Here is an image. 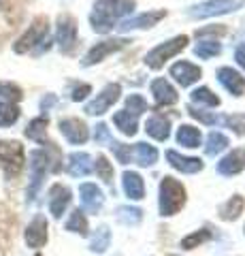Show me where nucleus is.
<instances>
[{
    "label": "nucleus",
    "mask_w": 245,
    "mask_h": 256,
    "mask_svg": "<svg viewBox=\"0 0 245 256\" xmlns=\"http://www.w3.org/2000/svg\"><path fill=\"white\" fill-rule=\"evenodd\" d=\"M152 94H154V100H156L158 107H171L179 100L177 90L162 77H158L152 82Z\"/></svg>",
    "instance_id": "nucleus-14"
},
{
    "label": "nucleus",
    "mask_w": 245,
    "mask_h": 256,
    "mask_svg": "<svg viewBox=\"0 0 245 256\" xmlns=\"http://www.w3.org/2000/svg\"><path fill=\"white\" fill-rule=\"evenodd\" d=\"M36 256H41V254H36Z\"/></svg>",
    "instance_id": "nucleus-48"
},
{
    "label": "nucleus",
    "mask_w": 245,
    "mask_h": 256,
    "mask_svg": "<svg viewBox=\"0 0 245 256\" xmlns=\"http://www.w3.org/2000/svg\"><path fill=\"white\" fill-rule=\"evenodd\" d=\"M111 150L115 152V156H117V160H120L122 164H128L130 162V146H124V143L113 141L111 143Z\"/></svg>",
    "instance_id": "nucleus-42"
},
{
    "label": "nucleus",
    "mask_w": 245,
    "mask_h": 256,
    "mask_svg": "<svg viewBox=\"0 0 245 256\" xmlns=\"http://www.w3.org/2000/svg\"><path fill=\"white\" fill-rule=\"evenodd\" d=\"M243 207H245V198L241 194H235L220 207V216H222V220H237L241 216Z\"/></svg>",
    "instance_id": "nucleus-28"
},
{
    "label": "nucleus",
    "mask_w": 245,
    "mask_h": 256,
    "mask_svg": "<svg viewBox=\"0 0 245 256\" xmlns=\"http://www.w3.org/2000/svg\"><path fill=\"white\" fill-rule=\"evenodd\" d=\"M134 0H98L92 6L90 13V24L92 30L98 34H107L115 28V24L120 22L124 15L134 11Z\"/></svg>",
    "instance_id": "nucleus-1"
},
{
    "label": "nucleus",
    "mask_w": 245,
    "mask_h": 256,
    "mask_svg": "<svg viewBox=\"0 0 245 256\" xmlns=\"http://www.w3.org/2000/svg\"><path fill=\"white\" fill-rule=\"evenodd\" d=\"M96 173H98V178L105 182V184H111L113 182V166H111V162L105 158V156H98L96 158Z\"/></svg>",
    "instance_id": "nucleus-41"
},
{
    "label": "nucleus",
    "mask_w": 245,
    "mask_h": 256,
    "mask_svg": "<svg viewBox=\"0 0 245 256\" xmlns=\"http://www.w3.org/2000/svg\"><path fill=\"white\" fill-rule=\"evenodd\" d=\"M45 242H47V220H45V216L38 214L26 228V244L30 248H41L45 246Z\"/></svg>",
    "instance_id": "nucleus-19"
},
{
    "label": "nucleus",
    "mask_w": 245,
    "mask_h": 256,
    "mask_svg": "<svg viewBox=\"0 0 245 256\" xmlns=\"http://www.w3.org/2000/svg\"><path fill=\"white\" fill-rule=\"evenodd\" d=\"M122 186H124V192L126 196L132 198V201H141L145 196V184H143V178L134 171H126L124 178H122Z\"/></svg>",
    "instance_id": "nucleus-22"
},
{
    "label": "nucleus",
    "mask_w": 245,
    "mask_h": 256,
    "mask_svg": "<svg viewBox=\"0 0 245 256\" xmlns=\"http://www.w3.org/2000/svg\"><path fill=\"white\" fill-rule=\"evenodd\" d=\"M201 75H203V70L196 66V64L188 62V60H181V62L171 66V77H175V82L181 88H188V86L196 84L201 79Z\"/></svg>",
    "instance_id": "nucleus-13"
},
{
    "label": "nucleus",
    "mask_w": 245,
    "mask_h": 256,
    "mask_svg": "<svg viewBox=\"0 0 245 256\" xmlns=\"http://www.w3.org/2000/svg\"><path fill=\"white\" fill-rule=\"evenodd\" d=\"M53 102H56V96H53V94L45 96V98L41 100V109H43V111H47V109H49V107L53 105Z\"/></svg>",
    "instance_id": "nucleus-47"
},
{
    "label": "nucleus",
    "mask_w": 245,
    "mask_h": 256,
    "mask_svg": "<svg viewBox=\"0 0 245 256\" xmlns=\"http://www.w3.org/2000/svg\"><path fill=\"white\" fill-rule=\"evenodd\" d=\"M19 118L17 102H0V128L13 126Z\"/></svg>",
    "instance_id": "nucleus-32"
},
{
    "label": "nucleus",
    "mask_w": 245,
    "mask_h": 256,
    "mask_svg": "<svg viewBox=\"0 0 245 256\" xmlns=\"http://www.w3.org/2000/svg\"><path fill=\"white\" fill-rule=\"evenodd\" d=\"M117 220L126 226H137V224L143 220V212L139 207H130V205H122L117 207Z\"/></svg>",
    "instance_id": "nucleus-29"
},
{
    "label": "nucleus",
    "mask_w": 245,
    "mask_h": 256,
    "mask_svg": "<svg viewBox=\"0 0 245 256\" xmlns=\"http://www.w3.org/2000/svg\"><path fill=\"white\" fill-rule=\"evenodd\" d=\"M167 18V11L160 9V11H149V13H141L137 18H130V20H124L120 26L122 32H128V30H137V28H152L156 26L160 20Z\"/></svg>",
    "instance_id": "nucleus-16"
},
{
    "label": "nucleus",
    "mask_w": 245,
    "mask_h": 256,
    "mask_svg": "<svg viewBox=\"0 0 245 256\" xmlns=\"http://www.w3.org/2000/svg\"><path fill=\"white\" fill-rule=\"evenodd\" d=\"M145 130H147L149 137H154L158 141H167L169 134H171V124L164 116H152L145 122Z\"/></svg>",
    "instance_id": "nucleus-24"
},
{
    "label": "nucleus",
    "mask_w": 245,
    "mask_h": 256,
    "mask_svg": "<svg viewBox=\"0 0 245 256\" xmlns=\"http://www.w3.org/2000/svg\"><path fill=\"white\" fill-rule=\"evenodd\" d=\"M26 0H0V45L9 38L23 18Z\"/></svg>",
    "instance_id": "nucleus-5"
},
{
    "label": "nucleus",
    "mask_w": 245,
    "mask_h": 256,
    "mask_svg": "<svg viewBox=\"0 0 245 256\" xmlns=\"http://www.w3.org/2000/svg\"><path fill=\"white\" fill-rule=\"evenodd\" d=\"M113 124L120 128V130L126 134V137H134L137 134V116L128 114V111H117L113 116Z\"/></svg>",
    "instance_id": "nucleus-27"
},
{
    "label": "nucleus",
    "mask_w": 245,
    "mask_h": 256,
    "mask_svg": "<svg viewBox=\"0 0 245 256\" xmlns=\"http://www.w3.org/2000/svg\"><path fill=\"white\" fill-rule=\"evenodd\" d=\"M122 94V86L120 84H109L102 88V92L96 96L94 100H90L88 105H85V114L88 116H102L105 111H109L113 107V102H117Z\"/></svg>",
    "instance_id": "nucleus-9"
},
{
    "label": "nucleus",
    "mask_w": 245,
    "mask_h": 256,
    "mask_svg": "<svg viewBox=\"0 0 245 256\" xmlns=\"http://www.w3.org/2000/svg\"><path fill=\"white\" fill-rule=\"evenodd\" d=\"M218 82L222 84L233 96H243L245 92V77L233 66H222L218 70Z\"/></svg>",
    "instance_id": "nucleus-15"
},
{
    "label": "nucleus",
    "mask_w": 245,
    "mask_h": 256,
    "mask_svg": "<svg viewBox=\"0 0 245 256\" xmlns=\"http://www.w3.org/2000/svg\"><path fill=\"white\" fill-rule=\"evenodd\" d=\"M235 60H237V64L245 70V43H239L237 45V50H235Z\"/></svg>",
    "instance_id": "nucleus-46"
},
{
    "label": "nucleus",
    "mask_w": 245,
    "mask_h": 256,
    "mask_svg": "<svg viewBox=\"0 0 245 256\" xmlns=\"http://www.w3.org/2000/svg\"><path fill=\"white\" fill-rule=\"evenodd\" d=\"M45 150H34L30 154V188H28V203L34 201L38 188L45 180L47 169L51 166V156H49V143H45Z\"/></svg>",
    "instance_id": "nucleus-4"
},
{
    "label": "nucleus",
    "mask_w": 245,
    "mask_h": 256,
    "mask_svg": "<svg viewBox=\"0 0 245 256\" xmlns=\"http://www.w3.org/2000/svg\"><path fill=\"white\" fill-rule=\"evenodd\" d=\"M207 239H211V233L207 228H203V230H199V233L188 235L184 242H181V248H184V250H194V248H199L203 242H207Z\"/></svg>",
    "instance_id": "nucleus-39"
},
{
    "label": "nucleus",
    "mask_w": 245,
    "mask_h": 256,
    "mask_svg": "<svg viewBox=\"0 0 245 256\" xmlns=\"http://www.w3.org/2000/svg\"><path fill=\"white\" fill-rule=\"evenodd\" d=\"M220 124L228 126L231 130H235L237 134L245 137V114H235V116H222L220 118Z\"/></svg>",
    "instance_id": "nucleus-37"
},
{
    "label": "nucleus",
    "mask_w": 245,
    "mask_h": 256,
    "mask_svg": "<svg viewBox=\"0 0 245 256\" xmlns=\"http://www.w3.org/2000/svg\"><path fill=\"white\" fill-rule=\"evenodd\" d=\"M226 32L224 26H211V28H201L196 30V36H207V34H216V36H222Z\"/></svg>",
    "instance_id": "nucleus-45"
},
{
    "label": "nucleus",
    "mask_w": 245,
    "mask_h": 256,
    "mask_svg": "<svg viewBox=\"0 0 245 256\" xmlns=\"http://www.w3.org/2000/svg\"><path fill=\"white\" fill-rule=\"evenodd\" d=\"M21 100V90L15 84H0V102H17Z\"/></svg>",
    "instance_id": "nucleus-38"
},
{
    "label": "nucleus",
    "mask_w": 245,
    "mask_h": 256,
    "mask_svg": "<svg viewBox=\"0 0 245 256\" xmlns=\"http://www.w3.org/2000/svg\"><path fill=\"white\" fill-rule=\"evenodd\" d=\"M190 98L196 105H205V107H218L220 105V96L213 94L209 88H196V90L190 94Z\"/></svg>",
    "instance_id": "nucleus-31"
},
{
    "label": "nucleus",
    "mask_w": 245,
    "mask_h": 256,
    "mask_svg": "<svg viewBox=\"0 0 245 256\" xmlns=\"http://www.w3.org/2000/svg\"><path fill=\"white\" fill-rule=\"evenodd\" d=\"M47 34H49V22H47L45 15H38L32 20V24L28 26V30L13 43V52L15 54H28V52H36L45 41Z\"/></svg>",
    "instance_id": "nucleus-2"
},
{
    "label": "nucleus",
    "mask_w": 245,
    "mask_h": 256,
    "mask_svg": "<svg viewBox=\"0 0 245 256\" xmlns=\"http://www.w3.org/2000/svg\"><path fill=\"white\" fill-rule=\"evenodd\" d=\"M70 203V190L62 184H56L49 190V212L53 218H62V214L66 212V207Z\"/></svg>",
    "instance_id": "nucleus-18"
},
{
    "label": "nucleus",
    "mask_w": 245,
    "mask_h": 256,
    "mask_svg": "<svg viewBox=\"0 0 245 256\" xmlns=\"http://www.w3.org/2000/svg\"><path fill=\"white\" fill-rule=\"evenodd\" d=\"M90 92H92V88H90L88 84H75V86H73V90H70V100L79 102V100H83Z\"/></svg>",
    "instance_id": "nucleus-44"
},
{
    "label": "nucleus",
    "mask_w": 245,
    "mask_h": 256,
    "mask_svg": "<svg viewBox=\"0 0 245 256\" xmlns=\"http://www.w3.org/2000/svg\"><path fill=\"white\" fill-rule=\"evenodd\" d=\"M126 43H128L126 38H109V41H100V43H96L88 54L83 56L81 64H83V66H94V64H98V62L105 60L107 56L120 52Z\"/></svg>",
    "instance_id": "nucleus-11"
},
{
    "label": "nucleus",
    "mask_w": 245,
    "mask_h": 256,
    "mask_svg": "<svg viewBox=\"0 0 245 256\" xmlns=\"http://www.w3.org/2000/svg\"><path fill=\"white\" fill-rule=\"evenodd\" d=\"M245 4V0H207L190 9V18L194 20H207V18H216V15H226L233 13L237 9H241Z\"/></svg>",
    "instance_id": "nucleus-8"
},
{
    "label": "nucleus",
    "mask_w": 245,
    "mask_h": 256,
    "mask_svg": "<svg viewBox=\"0 0 245 256\" xmlns=\"http://www.w3.org/2000/svg\"><path fill=\"white\" fill-rule=\"evenodd\" d=\"M94 141L96 143H109V146L113 143V137H111V132H109L107 124H96V128H94Z\"/></svg>",
    "instance_id": "nucleus-43"
},
{
    "label": "nucleus",
    "mask_w": 245,
    "mask_h": 256,
    "mask_svg": "<svg viewBox=\"0 0 245 256\" xmlns=\"http://www.w3.org/2000/svg\"><path fill=\"white\" fill-rule=\"evenodd\" d=\"M167 160L173 169H177L181 173H199L203 171V160L201 158H190V156H181L179 152L169 150L167 152Z\"/></svg>",
    "instance_id": "nucleus-21"
},
{
    "label": "nucleus",
    "mask_w": 245,
    "mask_h": 256,
    "mask_svg": "<svg viewBox=\"0 0 245 256\" xmlns=\"http://www.w3.org/2000/svg\"><path fill=\"white\" fill-rule=\"evenodd\" d=\"M47 124H49V120L45 116L34 118L32 122L26 126V137L36 143H47Z\"/></svg>",
    "instance_id": "nucleus-26"
},
{
    "label": "nucleus",
    "mask_w": 245,
    "mask_h": 256,
    "mask_svg": "<svg viewBox=\"0 0 245 256\" xmlns=\"http://www.w3.org/2000/svg\"><path fill=\"white\" fill-rule=\"evenodd\" d=\"M134 152H137V162L141 166H152L158 160V150L154 146H147V143H137L134 146Z\"/></svg>",
    "instance_id": "nucleus-30"
},
{
    "label": "nucleus",
    "mask_w": 245,
    "mask_h": 256,
    "mask_svg": "<svg viewBox=\"0 0 245 256\" xmlns=\"http://www.w3.org/2000/svg\"><path fill=\"white\" fill-rule=\"evenodd\" d=\"M58 126H60V132L64 134L70 143H75V146L85 143L88 137H90L88 126H85V122L83 120H79V118H64V120H60Z\"/></svg>",
    "instance_id": "nucleus-12"
},
{
    "label": "nucleus",
    "mask_w": 245,
    "mask_h": 256,
    "mask_svg": "<svg viewBox=\"0 0 245 256\" xmlns=\"http://www.w3.org/2000/svg\"><path fill=\"white\" fill-rule=\"evenodd\" d=\"M56 43L62 54H70L77 45V24L70 15H60L56 28Z\"/></svg>",
    "instance_id": "nucleus-10"
},
{
    "label": "nucleus",
    "mask_w": 245,
    "mask_h": 256,
    "mask_svg": "<svg viewBox=\"0 0 245 256\" xmlns=\"http://www.w3.org/2000/svg\"><path fill=\"white\" fill-rule=\"evenodd\" d=\"M79 194H81V203H83L85 212H90V214L100 212L102 203H105V196H102V190L96 186V184H81Z\"/></svg>",
    "instance_id": "nucleus-17"
},
{
    "label": "nucleus",
    "mask_w": 245,
    "mask_h": 256,
    "mask_svg": "<svg viewBox=\"0 0 245 256\" xmlns=\"http://www.w3.org/2000/svg\"><path fill=\"white\" fill-rule=\"evenodd\" d=\"M126 111L132 116H141L143 111H147V102L143 96H139V94H130L128 98H126Z\"/></svg>",
    "instance_id": "nucleus-40"
},
{
    "label": "nucleus",
    "mask_w": 245,
    "mask_h": 256,
    "mask_svg": "<svg viewBox=\"0 0 245 256\" xmlns=\"http://www.w3.org/2000/svg\"><path fill=\"white\" fill-rule=\"evenodd\" d=\"M222 52V45L218 41H203L194 47V54L199 56L201 60H209V58H216V56Z\"/></svg>",
    "instance_id": "nucleus-35"
},
{
    "label": "nucleus",
    "mask_w": 245,
    "mask_h": 256,
    "mask_svg": "<svg viewBox=\"0 0 245 256\" xmlns=\"http://www.w3.org/2000/svg\"><path fill=\"white\" fill-rule=\"evenodd\" d=\"M226 148H228V137H226V134L218 132V130L209 132L207 146H205V152H207L209 156H216V154H220V152H224Z\"/></svg>",
    "instance_id": "nucleus-33"
},
{
    "label": "nucleus",
    "mask_w": 245,
    "mask_h": 256,
    "mask_svg": "<svg viewBox=\"0 0 245 256\" xmlns=\"http://www.w3.org/2000/svg\"><path fill=\"white\" fill-rule=\"evenodd\" d=\"M66 169L73 178H83V175H88L94 169V162H92L90 154H85V152H73V154L68 156Z\"/></svg>",
    "instance_id": "nucleus-23"
},
{
    "label": "nucleus",
    "mask_w": 245,
    "mask_h": 256,
    "mask_svg": "<svg viewBox=\"0 0 245 256\" xmlns=\"http://www.w3.org/2000/svg\"><path fill=\"white\" fill-rule=\"evenodd\" d=\"M186 203V188L175 178H164L160 182V214L173 216Z\"/></svg>",
    "instance_id": "nucleus-3"
},
{
    "label": "nucleus",
    "mask_w": 245,
    "mask_h": 256,
    "mask_svg": "<svg viewBox=\"0 0 245 256\" xmlns=\"http://www.w3.org/2000/svg\"><path fill=\"white\" fill-rule=\"evenodd\" d=\"M245 169V148L233 150L228 156H224L218 162V171L222 175H237Z\"/></svg>",
    "instance_id": "nucleus-20"
},
{
    "label": "nucleus",
    "mask_w": 245,
    "mask_h": 256,
    "mask_svg": "<svg viewBox=\"0 0 245 256\" xmlns=\"http://www.w3.org/2000/svg\"><path fill=\"white\" fill-rule=\"evenodd\" d=\"M186 45H188V36L186 34L171 38V41H167V43H160V45L154 47V50L145 56V64L149 68H154V70L162 68L164 62H169L171 58H175L181 50H186Z\"/></svg>",
    "instance_id": "nucleus-6"
},
{
    "label": "nucleus",
    "mask_w": 245,
    "mask_h": 256,
    "mask_svg": "<svg viewBox=\"0 0 245 256\" xmlns=\"http://www.w3.org/2000/svg\"><path fill=\"white\" fill-rule=\"evenodd\" d=\"M109 242H111V233H109V228L107 226H100L96 233L92 235V252H105L107 248H109Z\"/></svg>",
    "instance_id": "nucleus-36"
},
{
    "label": "nucleus",
    "mask_w": 245,
    "mask_h": 256,
    "mask_svg": "<svg viewBox=\"0 0 245 256\" xmlns=\"http://www.w3.org/2000/svg\"><path fill=\"white\" fill-rule=\"evenodd\" d=\"M0 164L9 180L17 178L23 169V148L19 141H0Z\"/></svg>",
    "instance_id": "nucleus-7"
},
{
    "label": "nucleus",
    "mask_w": 245,
    "mask_h": 256,
    "mask_svg": "<svg viewBox=\"0 0 245 256\" xmlns=\"http://www.w3.org/2000/svg\"><path fill=\"white\" fill-rule=\"evenodd\" d=\"M66 230H70V233H79V235H88V220H85L81 210H75L73 214H70V218L66 222Z\"/></svg>",
    "instance_id": "nucleus-34"
},
{
    "label": "nucleus",
    "mask_w": 245,
    "mask_h": 256,
    "mask_svg": "<svg viewBox=\"0 0 245 256\" xmlns=\"http://www.w3.org/2000/svg\"><path fill=\"white\" fill-rule=\"evenodd\" d=\"M201 139H203V134H201L199 128H194L190 124H181L177 128V143H179V146H184V148H199Z\"/></svg>",
    "instance_id": "nucleus-25"
}]
</instances>
